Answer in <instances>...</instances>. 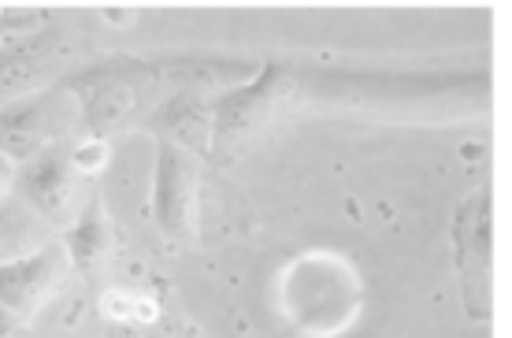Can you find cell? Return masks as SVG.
<instances>
[{
    "instance_id": "4",
    "label": "cell",
    "mask_w": 512,
    "mask_h": 338,
    "mask_svg": "<svg viewBox=\"0 0 512 338\" xmlns=\"http://www.w3.org/2000/svg\"><path fill=\"white\" fill-rule=\"evenodd\" d=\"M104 145H97V149H82V153H78V164H82V168H101L104 160Z\"/></svg>"
},
{
    "instance_id": "6",
    "label": "cell",
    "mask_w": 512,
    "mask_h": 338,
    "mask_svg": "<svg viewBox=\"0 0 512 338\" xmlns=\"http://www.w3.org/2000/svg\"><path fill=\"white\" fill-rule=\"evenodd\" d=\"M4 182H8V160L0 156V186H4Z\"/></svg>"
},
{
    "instance_id": "3",
    "label": "cell",
    "mask_w": 512,
    "mask_h": 338,
    "mask_svg": "<svg viewBox=\"0 0 512 338\" xmlns=\"http://www.w3.org/2000/svg\"><path fill=\"white\" fill-rule=\"evenodd\" d=\"M97 246H101V216H97V212H90V216H86V223L71 234V253H75L78 260H90L93 253H97Z\"/></svg>"
},
{
    "instance_id": "1",
    "label": "cell",
    "mask_w": 512,
    "mask_h": 338,
    "mask_svg": "<svg viewBox=\"0 0 512 338\" xmlns=\"http://www.w3.org/2000/svg\"><path fill=\"white\" fill-rule=\"evenodd\" d=\"M457 264L464 275V294L472 316H487L490 305V223H487V197L475 194L464 205L457 220Z\"/></svg>"
},
{
    "instance_id": "5",
    "label": "cell",
    "mask_w": 512,
    "mask_h": 338,
    "mask_svg": "<svg viewBox=\"0 0 512 338\" xmlns=\"http://www.w3.org/2000/svg\"><path fill=\"white\" fill-rule=\"evenodd\" d=\"M15 331H19V327H15L12 312L0 309V338H15Z\"/></svg>"
},
{
    "instance_id": "2",
    "label": "cell",
    "mask_w": 512,
    "mask_h": 338,
    "mask_svg": "<svg viewBox=\"0 0 512 338\" xmlns=\"http://www.w3.org/2000/svg\"><path fill=\"white\" fill-rule=\"evenodd\" d=\"M56 253H34L23 260H8L0 264V309L8 312H30L38 305L49 286L56 283Z\"/></svg>"
}]
</instances>
